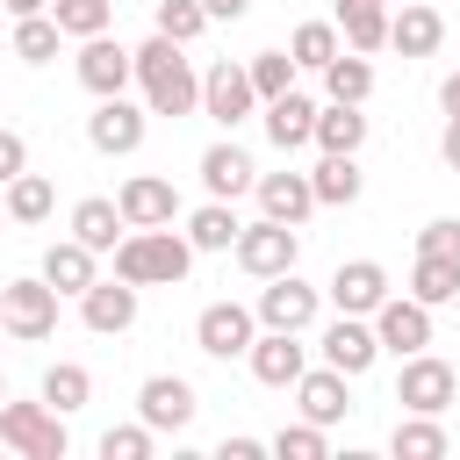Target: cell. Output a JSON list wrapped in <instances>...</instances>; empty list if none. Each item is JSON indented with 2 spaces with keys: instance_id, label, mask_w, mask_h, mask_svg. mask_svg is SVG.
I'll return each mask as SVG.
<instances>
[{
  "instance_id": "cell-53",
  "label": "cell",
  "mask_w": 460,
  "mask_h": 460,
  "mask_svg": "<svg viewBox=\"0 0 460 460\" xmlns=\"http://www.w3.org/2000/svg\"><path fill=\"white\" fill-rule=\"evenodd\" d=\"M0 14H7V7H0Z\"/></svg>"
},
{
  "instance_id": "cell-1",
  "label": "cell",
  "mask_w": 460,
  "mask_h": 460,
  "mask_svg": "<svg viewBox=\"0 0 460 460\" xmlns=\"http://www.w3.org/2000/svg\"><path fill=\"white\" fill-rule=\"evenodd\" d=\"M137 86H144V108L151 115H201V72L187 65V43H172V36H144L137 43Z\"/></svg>"
},
{
  "instance_id": "cell-4",
  "label": "cell",
  "mask_w": 460,
  "mask_h": 460,
  "mask_svg": "<svg viewBox=\"0 0 460 460\" xmlns=\"http://www.w3.org/2000/svg\"><path fill=\"white\" fill-rule=\"evenodd\" d=\"M58 288L43 280V273H22V280H7L0 288V323H7V338H22V345H43L50 331H58Z\"/></svg>"
},
{
  "instance_id": "cell-16",
  "label": "cell",
  "mask_w": 460,
  "mask_h": 460,
  "mask_svg": "<svg viewBox=\"0 0 460 460\" xmlns=\"http://www.w3.org/2000/svg\"><path fill=\"white\" fill-rule=\"evenodd\" d=\"M431 316H438V309H424L417 295H388V302L374 309V338H381V352H395V359L424 352V345H431Z\"/></svg>"
},
{
  "instance_id": "cell-41",
  "label": "cell",
  "mask_w": 460,
  "mask_h": 460,
  "mask_svg": "<svg viewBox=\"0 0 460 460\" xmlns=\"http://www.w3.org/2000/svg\"><path fill=\"white\" fill-rule=\"evenodd\" d=\"M151 446H158V431L137 417V424H108L101 431V460H151Z\"/></svg>"
},
{
  "instance_id": "cell-11",
  "label": "cell",
  "mask_w": 460,
  "mask_h": 460,
  "mask_svg": "<svg viewBox=\"0 0 460 460\" xmlns=\"http://www.w3.org/2000/svg\"><path fill=\"white\" fill-rule=\"evenodd\" d=\"M252 338H259V309H244V302H208L194 316V345L208 359H244Z\"/></svg>"
},
{
  "instance_id": "cell-44",
  "label": "cell",
  "mask_w": 460,
  "mask_h": 460,
  "mask_svg": "<svg viewBox=\"0 0 460 460\" xmlns=\"http://www.w3.org/2000/svg\"><path fill=\"white\" fill-rule=\"evenodd\" d=\"M259 453H266V438H244V431L216 446V460H259Z\"/></svg>"
},
{
  "instance_id": "cell-21",
  "label": "cell",
  "mask_w": 460,
  "mask_h": 460,
  "mask_svg": "<svg viewBox=\"0 0 460 460\" xmlns=\"http://www.w3.org/2000/svg\"><path fill=\"white\" fill-rule=\"evenodd\" d=\"M446 43V14L431 7V0H402L395 14H388V50H402V58H431Z\"/></svg>"
},
{
  "instance_id": "cell-15",
  "label": "cell",
  "mask_w": 460,
  "mask_h": 460,
  "mask_svg": "<svg viewBox=\"0 0 460 460\" xmlns=\"http://www.w3.org/2000/svg\"><path fill=\"white\" fill-rule=\"evenodd\" d=\"M194 410H201V395H194L187 374H144V388H137V417H144L151 431H187Z\"/></svg>"
},
{
  "instance_id": "cell-39",
  "label": "cell",
  "mask_w": 460,
  "mask_h": 460,
  "mask_svg": "<svg viewBox=\"0 0 460 460\" xmlns=\"http://www.w3.org/2000/svg\"><path fill=\"white\" fill-rule=\"evenodd\" d=\"M151 29L172 36V43H194V36L208 29V7H201V0H158V7H151Z\"/></svg>"
},
{
  "instance_id": "cell-13",
  "label": "cell",
  "mask_w": 460,
  "mask_h": 460,
  "mask_svg": "<svg viewBox=\"0 0 460 460\" xmlns=\"http://www.w3.org/2000/svg\"><path fill=\"white\" fill-rule=\"evenodd\" d=\"M137 309H144V288L137 280H93L86 295H79V323L93 331V338H122L129 323H137Z\"/></svg>"
},
{
  "instance_id": "cell-45",
  "label": "cell",
  "mask_w": 460,
  "mask_h": 460,
  "mask_svg": "<svg viewBox=\"0 0 460 460\" xmlns=\"http://www.w3.org/2000/svg\"><path fill=\"white\" fill-rule=\"evenodd\" d=\"M438 158L460 172V115H446V129H438Z\"/></svg>"
},
{
  "instance_id": "cell-26",
  "label": "cell",
  "mask_w": 460,
  "mask_h": 460,
  "mask_svg": "<svg viewBox=\"0 0 460 460\" xmlns=\"http://www.w3.org/2000/svg\"><path fill=\"white\" fill-rule=\"evenodd\" d=\"M72 237H79V244H93V252H115V244L129 237V223H122V201H108V194H86V201H72Z\"/></svg>"
},
{
  "instance_id": "cell-9",
  "label": "cell",
  "mask_w": 460,
  "mask_h": 460,
  "mask_svg": "<svg viewBox=\"0 0 460 460\" xmlns=\"http://www.w3.org/2000/svg\"><path fill=\"white\" fill-rule=\"evenodd\" d=\"M144 129H151V108L129 101V93L93 101V115H86V144H93L101 158H129V151H144Z\"/></svg>"
},
{
  "instance_id": "cell-24",
  "label": "cell",
  "mask_w": 460,
  "mask_h": 460,
  "mask_svg": "<svg viewBox=\"0 0 460 460\" xmlns=\"http://www.w3.org/2000/svg\"><path fill=\"white\" fill-rule=\"evenodd\" d=\"M309 187H316V208H352V201L367 194V172H359L352 151H323V158L309 165Z\"/></svg>"
},
{
  "instance_id": "cell-36",
  "label": "cell",
  "mask_w": 460,
  "mask_h": 460,
  "mask_svg": "<svg viewBox=\"0 0 460 460\" xmlns=\"http://www.w3.org/2000/svg\"><path fill=\"white\" fill-rule=\"evenodd\" d=\"M345 50V36H338V22H302L295 36H288V58L302 65V72H323L331 58Z\"/></svg>"
},
{
  "instance_id": "cell-50",
  "label": "cell",
  "mask_w": 460,
  "mask_h": 460,
  "mask_svg": "<svg viewBox=\"0 0 460 460\" xmlns=\"http://www.w3.org/2000/svg\"><path fill=\"white\" fill-rule=\"evenodd\" d=\"M0 402H7V374H0Z\"/></svg>"
},
{
  "instance_id": "cell-17",
  "label": "cell",
  "mask_w": 460,
  "mask_h": 460,
  "mask_svg": "<svg viewBox=\"0 0 460 460\" xmlns=\"http://www.w3.org/2000/svg\"><path fill=\"white\" fill-rule=\"evenodd\" d=\"M316 345H323V367H338V374H352V381H359V374H367V367L381 359L374 316H345V309H338V316L323 323V338H316Z\"/></svg>"
},
{
  "instance_id": "cell-32",
  "label": "cell",
  "mask_w": 460,
  "mask_h": 460,
  "mask_svg": "<svg viewBox=\"0 0 460 460\" xmlns=\"http://www.w3.org/2000/svg\"><path fill=\"white\" fill-rule=\"evenodd\" d=\"M0 194H7V223H22V230L29 223H50V208H58V187L43 172H14Z\"/></svg>"
},
{
  "instance_id": "cell-19",
  "label": "cell",
  "mask_w": 460,
  "mask_h": 460,
  "mask_svg": "<svg viewBox=\"0 0 460 460\" xmlns=\"http://www.w3.org/2000/svg\"><path fill=\"white\" fill-rule=\"evenodd\" d=\"M115 201H122V223H129V230L180 223V194H172V180H165V172H129Z\"/></svg>"
},
{
  "instance_id": "cell-3",
  "label": "cell",
  "mask_w": 460,
  "mask_h": 460,
  "mask_svg": "<svg viewBox=\"0 0 460 460\" xmlns=\"http://www.w3.org/2000/svg\"><path fill=\"white\" fill-rule=\"evenodd\" d=\"M0 438H7V453H22V460H65V453H72L65 410H50L43 395H36V402H0Z\"/></svg>"
},
{
  "instance_id": "cell-18",
  "label": "cell",
  "mask_w": 460,
  "mask_h": 460,
  "mask_svg": "<svg viewBox=\"0 0 460 460\" xmlns=\"http://www.w3.org/2000/svg\"><path fill=\"white\" fill-rule=\"evenodd\" d=\"M201 187H208L216 201H237V194H252V187H259V165H252V151H244L230 129L201 151Z\"/></svg>"
},
{
  "instance_id": "cell-25",
  "label": "cell",
  "mask_w": 460,
  "mask_h": 460,
  "mask_svg": "<svg viewBox=\"0 0 460 460\" xmlns=\"http://www.w3.org/2000/svg\"><path fill=\"white\" fill-rule=\"evenodd\" d=\"M93 259H101L93 244H79V237H58V244L43 252V280H50L58 295H72V302H79V295L101 280V273H93Z\"/></svg>"
},
{
  "instance_id": "cell-27",
  "label": "cell",
  "mask_w": 460,
  "mask_h": 460,
  "mask_svg": "<svg viewBox=\"0 0 460 460\" xmlns=\"http://www.w3.org/2000/svg\"><path fill=\"white\" fill-rule=\"evenodd\" d=\"M388 453H395V460H446V453H453V438H446V424H438V417L402 410V417H395V431H388Z\"/></svg>"
},
{
  "instance_id": "cell-28",
  "label": "cell",
  "mask_w": 460,
  "mask_h": 460,
  "mask_svg": "<svg viewBox=\"0 0 460 460\" xmlns=\"http://www.w3.org/2000/svg\"><path fill=\"white\" fill-rule=\"evenodd\" d=\"M331 22H338V36H345V50H367V58H374V50L388 43V0H338Z\"/></svg>"
},
{
  "instance_id": "cell-47",
  "label": "cell",
  "mask_w": 460,
  "mask_h": 460,
  "mask_svg": "<svg viewBox=\"0 0 460 460\" xmlns=\"http://www.w3.org/2000/svg\"><path fill=\"white\" fill-rule=\"evenodd\" d=\"M438 115H460V72L438 79Z\"/></svg>"
},
{
  "instance_id": "cell-23",
  "label": "cell",
  "mask_w": 460,
  "mask_h": 460,
  "mask_svg": "<svg viewBox=\"0 0 460 460\" xmlns=\"http://www.w3.org/2000/svg\"><path fill=\"white\" fill-rule=\"evenodd\" d=\"M259 115H266V137H273L280 151H302V144H316V101H309V93H295V86H288V93H273Z\"/></svg>"
},
{
  "instance_id": "cell-29",
  "label": "cell",
  "mask_w": 460,
  "mask_h": 460,
  "mask_svg": "<svg viewBox=\"0 0 460 460\" xmlns=\"http://www.w3.org/2000/svg\"><path fill=\"white\" fill-rule=\"evenodd\" d=\"M237 230H244V223H237V208H230V201H216V194L187 216V244H194V252H237Z\"/></svg>"
},
{
  "instance_id": "cell-10",
  "label": "cell",
  "mask_w": 460,
  "mask_h": 460,
  "mask_svg": "<svg viewBox=\"0 0 460 460\" xmlns=\"http://www.w3.org/2000/svg\"><path fill=\"white\" fill-rule=\"evenodd\" d=\"M252 309H259V331H309L323 309V288H309L302 273H273Z\"/></svg>"
},
{
  "instance_id": "cell-43",
  "label": "cell",
  "mask_w": 460,
  "mask_h": 460,
  "mask_svg": "<svg viewBox=\"0 0 460 460\" xmlns=\"http://www.w3.org/2000/svg\"><path fill=\"white\" fill-rule=\"evenodd\" d=\"M14 172H29V137H22V129H7V122H0V187H7V180H14Z\"/></svg>"
},
{
  "instance_id": "cell-22",
  "label": "cell",
  "mask_w": 460,
  "mask_h": 460,
  "mask_svg": "<svg viewBox=\"0 0 460 460\" xmlns=\"http://www.w3.org/2000/svg\"><path fill=\"white\" fill-rule=\"evenodd\" d=\"M259 216H273V223H309L316 216V187H309V172H259Z\"/></svg>"
},
{
  "instance_id": "cell-46",
  "label": "cell",
  "mask_w": 460,
  "mask_h": 460,
  "mask_svg": "<svg viewBox=\"0 0 460 460\" xmlns=\"http://www.w3.org/2000/svg\"><path fill=\"white\" fill-rule=\"evenodd\" d=\"M208 7V22H244L252 14V0H201Z\"/></svg>"
},
{
  "instance_id": "cell-51",
  "label": "cell",
  "mask_w": 460,
  "mask_h": 460,
  "mask_svg": "<svg viewBox=\"0 0 460 460\" xmlns=\"http://www.w3.org/2000/svg\"><path fill=\"white\" fill-rule=\"evenodd\" d=\"M0 453H7V438H0Z\"/></svg>"
},
{
  "instance_id": "cell-40",
  "label": "cell",
  "mask_w": 460,
  "mask_h": 460,
  "mask_svg": "<svg viewBox=\"0 0 460 460\" xmlns=\"http://www.w3.org/2000/svg\"><path fill=\"white\" fill-rule=\"evenodd\" d=\"M244 65H252V86H259V108H266L273 93H288V86H295V72H302V65H295L288 50H252Z\"/></svg>"
},
{
  "instance_id": "cell-34",
  "label": "cell",
  "mask_w": 460,
  "mask_h": 460,
  "mask_svg": "<svg viewBox=\"0 0 460 460\" xmlns=\"http://www.w3.org/2000/svg\"><path fill=\"white\" fill-rule=\"evenodd\" d=\"M43 402H50V410H65V417H72V410H86V402H93V374H86L79 359L43 367Z\"/></svg>"
},
{
  "instance_id": "cell-2",
  "label": "cell",
  "mask_w": 460,
  "mask_h": 460,
  "mask_svg": "<svg viewBox=\"0 0 460 460\" xmlns=\"http://www.w3.org/2000/svg\"><path fill=\"white\" fill-rule=\"evenodd\" d=\"M115 273L137 280V288H180V280L194 273V244H187V230H172V223L129 230V237L115 244Z\"/></svg>"
},
{
  "instance_id": "cell-7",
  "label": "cell",
  "mask_w": 460,
  "mask_h": 460,
  "mask_svg": "<svg viewBox=\"0 0 460 460\" xmlns=\"http://www.w3.org/2000/svg\"><path fill=\"white\" fill-rule=\"evenodd\" d=\"M395 402H402V410H424V417H446V410L460 402V374L424 345V352L402 359V374H395Z\"/></svg>"
},
{
  "instance_id": "cell-33",
  "label": "cell",
  "mask_w": 460,
  "mask_h": 460,
  "mask_svg": "<svg viewBox=\"0 0 460 460\" xmlns=\"http://www.w3.org/2000/svg\"><path fill=\"white\" fill-rule=\"evenodd\" d=\"M323 93L367 108V93H374V65H367V50H338V58L323 65Z\"/></svg>"
},
{
  "instance_id": "cell-20",
  "label": "cell",
  "mask_w": 460,
  "mask_h": 460,
  "mask_svg": "<svg viewBox=\"0 0 460 460\" xmlns=\"http://www.w3.org/2000/svg\"><path fill=\"white\" fill-rule=\"evenodd\" d=\"M295 410L309 417V424H345L352 417V374H338V367H309L302 381H295Z\"/></svg>"
},
{
  "instance_id": "cell-52",
  "label": "cell",
  "mask_w": 460,
  "mask_h": 460,
  "mask_svg": "<svg viewBox=\"0 0 460 460\" xmlns=\"http://www.w3.org/2000/svg\"><path fill=\"white\" fill-rule=\"evenodd\" d=\"M0 338H7V323H0Z\"/></svg>"
},
{
  "instance_id": "cell-49",
  "label": "cell",
  "mask_w": 460,
  "mask_h": 460,
  "mask_svg": "<svg viewBox=\"0 0 460 460\" xmlns=\"http://www.w3.org/2000/svg\"><path fill=\"white\" fill-rule=\"evenodd\" d=\"M0 223H7V194H0Z\"/></svg>"
},
{
  "instance_id": "cell-48",
  "label": "cell",
  "mask_w": 460,
  "mask_h": 460,
  "mask_svg": "<svg viewBox=\"0 0 460 460\" xmlns=\"http://www.w3.org/2000/svg\"><path fill=\"white\" fill-rule=\"evenodd\" d=\"M7 7V22H22V14H50V0H0Z\"/></svg>"
},
{
  "instance_id": "cell-31",
  "label": "cell",
  "mask_w": 460,
  "mask_h": 460,
  "mask_svg": "<svg viewBox=\"0 0 460 460\" xmlns=\"http://www.w3.org/2000/svg\"><path fill=\"white\" fill-rule=\"evenodd\" d=\"M359 144H367V115L352 101H323L316 108V151H352L359 158Z\"/></svg>"
},
{
  "instance_id": "cell-37",
  "label": "cell",
  "mask_w": 460,
  "mask_h": 460,
  "mask_svg": "<svg viewBox=\"0 0 460 460\" xmlns=\"http://www.w3.org/2000/svg\"><path fill=\"white\" fill-rule=\"evenodd\" d=\"M50 14H58V29L72 43H86V36H101L115 22V0H50Z\"/></svg>"
},
{
  "instance_id": "cell-14",
  "label": "cell",
  "mask_w": 460,
  "mask_h": 460,
  "mask_svg": "<svg viewBox=\"0 0 460 460\" xmlns=\"http://www.w3.org/2000/svg\"><path fill=\"white\" fill-rule=\"evenodd\" d=\"M244 367H252L259 388H295L309 374V345H302V331H259L252 352H244Z\"/></svg>"
},
{
  "instance_id": "cell-12",
  "label": "cell",
  "mask_w": 460,
  "mask_h": 460,
  "mask_svg": "<svg viewBox=\"0 0 460 460\" xmlns=\"http://www.w3.org/2000/svg\"><path fill=\"white\" fill-rule=\"evenodd\" d=\"M323 295H331V309H345V316H374L395 288H388V266H381V259H338V273L323 280Z\"/></svg>"
},
{
  "instance_id": "cell-38",
  "label": "cell",
  "mask_w": 460,
  "mask_h": 460,
  "mask_svg": "<svg viewBox=\"0 0 460 460\" xmlns=\"http://www.w3.org/2000/svg\"><path fill=\"white\" fill-rule=\"evenodd\" d=\"M266 453H280V460H331V438H323V424H280L273 438H266Z\"/></svg>"
},
{
  "instance_id": "cell-42",
  "label": "cell",
  "mask_w": 460,
  "mask_h": 460,
  "mask_svg": "<svg viewBox=\"0 0 460 460\" xmlns=\"http://www.w3.org/2000/svg\"><path fill=\"white\" fill-rule=\"evenodd\" d=\"M417 252H438V259H460V216H431L417 230Z\"/></svg>"
},
{
  "instance_id": "cell-8",
  "label": "cell",
  "mask_w": 460,
  "mask_h": 460,
  "mask_svg": "<svg viewBox=\"0 0 460 460\" xmlns=\"http://www.w3.org/2000/svg\"><path fill=\"white\" fill-rule=\"evenodd\" d=\"M72 72H79V86L93 93V101H108V93H129L137 86V50L122 43V36H86L79 43V58H72Z\"/></svg>"
},
{
  "instance_id": "cell-5",
  "label": "cell",
  "mask_w": 460,
  "mask_h": 460,
  "mask_svg": "<svg viewBox=\"0 0 460 460\" xmlns=\"http://www.w3.org/2000/svg\"><path fill=\"white\" fill-rule=\"evenodd\" d=\"M201 115H208L216 129H237V122L259 115V86H252V65H244V58H216V65L201 72Z\"/></svg>"
},
{
  "instance_id": "cell-6",
  "label": "cell",
  "mask_w": 460,
  "mask_h": 460,
  "mask_svg": "<svg viewBox=\"0 0 460 460\" xmlns=\"http://www.w3.org/2000/svg\"><path fill=\"white\" fill-rule=\"evenodd\" d=\"M237 266H244L252 280L295 273V266H302V230H295V223H273V216L244 223V230H237Z\"/></svg>"
},
{
  "instance_id": "cell-35",
  "label": "cell",
  "mask_w": 460,
  "mask_h": 460,
  "mask_svg": "<svg viewBox=\"0 0 460 460\" xmlns=\"http://www.w3.org/2000/svg\"><path fill=\"white\" fill-rule=\"evenodd\" d=\"M7 43H14V58H22V65H50V58H58V43H65V29H58V14H22Z\"/></svg>"
},
{
  "instance_id": "cell-30",
  "label": "cell",
  "mask_w": 460,
  "mask_h": 460,
  "mask_svg": "<svg viewBox=\"0 0 460 460\" xmlns=\"http://www.w3.org/2000/svg\"><path fill=\"white\" fill-rule=\"evenodd\" d=\"M410 295H417L424 309H446V302H460V259L417 252V266H410Z\"/></svg>"
}]
</instances>
